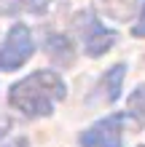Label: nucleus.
<instances>
[{"label":"nucleus","mask_w":145,"mask_h":147,"mask_svg":"<svg viewBox=\"0 0 145 147\" xmlns=\"http://www.w3.org/2000/svg\"><path fill=\"white\" fill-rule=\"evenodd\" d=\"M132 35H134V38H145V8H142V16H140V22L132 27Z\"/></svg>","instance_id":"nucleus-9"},{"label":"nucleus","mask_w":145,"mask_h":147,"mask_svg":"<svg viewBox=\"0 0 145 147\" xmlns=\"http://www.w3.org/2000/svg\"><path fill=\"white\" fill-rule=\"evenodd\" d=\"M81 22H83L81 24L83 46H86V54L89 56H102V54H108V51L116 46V40H118V32L116 30H108L99 19H94V16H89V13H83Z\"/></svg>","instance_id":"nucleus-4"},{"label":"nucleus","mask_w":145,"mask_h":147,"mask_svg":"<svg viewBox=\"0 0 145 147\" xmlns=\"http://www.w3.org/2000/svg\"><path fill=\"white\" fill-rule=\"evenodd\" d=\"M83 147H124V115H108L81 134Z\"/></svg>","instance_id":"nucleus-3"},{"label":"nucleus","mask_w":145,"mask_h":147,"mask_svg":"<svg viewBox=\"0 0 145 147\" xmlns=\"http://www.w3.org/2000/svg\"><path fill=\"white\" fill-rule=\"evenodd\" d=\"M46 54L51 56V62L65 67L75 59V48H73V40L65 38V35H48L46 38Z\"/></svg>","instance_id":"nucleus-6"},{"label":"nucleus","mask_w":145,"mask_h":147,"mask_svg":"<svg viewBox=\"0 0 145 147\" xmlns=\"http://www.w3.org/2000/svg\"><path fill=\"white\" fill-rule=\"evenodd\" d=\"M32 54H35V43H32L30 30L24 24H14L0 46V70H19Z\"/></svg>","instance_id":"nucleus-2"},{"label":"nucleus","mask_w":145,"mask_h":147,"mask_svg":"<svg viewBox=\"0 0 145 147\" xmlns=\"http://www.w3.org/2000/svg\"><path fill=\"white\" fill-rule=\"evenodd\" d=\"M48 3L51 0H0V13H19V11L43 13Z\"/></svg>","instance_id":"nucleus-7"},{"label":"nucleus","mask_w":145,"mask_h":147,"mask_svg":"<svg viewBox=\"0 0 145 147\" xmlns=\"http://www.w3.org/2000/svg\"><path fill=\"white\" fill-rule=\"evenodd\" d=\"M126 115L132 118V123L137 128L145 126V86H137L132 91L129 102H126Z\"/></svg>","instance_id":"nucleus-8"},{"label":"nucleus","mask_w":145,"mask_h":147,"mask_svg":"<svg viewBox=\"0 0 145 147\" xmlns=\"http://www.w3.org/2000/svg\"><path fill=\"white\" fill-rule=\"evenodd\" d=\"M124 75H126V64H116L110 67L97 80L94 91H91L89 102H99V105H113V102L121 96V86H124Z\"/></svg>","instance_id":"nucleus-5"},{"label":"nucleus","mask_w":145,"mask_h":147,"mask_svg":"<svg viewBox=\"0 0 145 147\" xmlns=\"http://www.w3.org/2000/svg\"><path fill=\"white\" fill-rule=\"evenodd\" d=\"M65 80L54 70H40L8 88V105L27 118H46L54 112L57 102L65 99Z\"/></svg>","instance_id":"nucleus-1"}]
</instances>
